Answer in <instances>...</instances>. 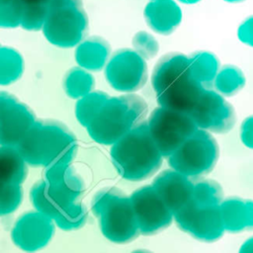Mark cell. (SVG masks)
Wrapping results in <instances>:
<instances>
[{"label":"cell","mask_w":253,"mask_h":253,"mask_svg":"<svg viewBox=\"0 0 253 253\" xmlns=\"http://www.w3.org/2000/svg\"><path fill=\"white\" fill-rule=\"evenodd\" d=\"M25 5H36V4H48L50 0H21Z\"/></svg>","instance_id":"38"},{"label":"cell","mask_w":253,"mask_h":253,"mask_svg":"<svg viewBox=\"0 0 253 253\" xmlns=\"http://www.w3.org/2000/svg\"><path fill=\"white\" fill-rule=\"evenodd\" d=\"M237 36L241 42L253 46V17L246 19L239 26Z\"/></svg>","instance_id":"36"},{"label":"cell","mask_w":253,"mask_h":253,"mask_svg":"<svg viewBox=\"0 0 253 253\" xmlns=\"http://www.w3.org/2000/svg\"><path fill=\"white\" fill-rule=\"evenodd\" d=\"M178 1L181 2V3H183V4H188V5H190V4H196V3L200 2L201 0H178Z\"/></svg>","instance_id":"39"},{"label":"cell","mask_w":253,"mask_h":253,"mask_svg":"<svg viewBox=\"0 0 253 253\" xmlns=\"http://www.w3.org/2000/svg\"><path fill=\"white\" fill-rule=\"evenodd\" d=\"M224 1L231 2V3H235V2H240V1H242V0H224Z\"/></svg>","instance_id":"40"},{"label":"cell","mask_w":253,"mask_h":253,"mask_svg":"<svg viewBox=\"0 0 253 253\" xmlns=\"http://www.w3.org/2000/svg\"><path fill=\"white\" fill-rule=\"evenodd\" d=\"M189 70V56L182 52L171 51L163 54L155 63L151 73V86L159 94L173 81Z\"/></svg>","instance_id":"20"},{"label":"cell","mask_w":253,"mask_h":253,"mask_svg":"<svg viewBox=\"0 0 253 253\" xmlns=\"http://www.w3.org/2000/svg\"><path fill=\"white\" fill-rule=\"evenodd\" d=\"M189 56V72L204 88H212L215 76L220 68L216 55L208 50H197Z\"/></svg>","instance_id":"23"},{"label":"cell","mask_w":253,"mask_h":253,"mask_svg":"<svg viewBox=\"0 0 253 253\" xmlns=\"http://www.w3.org/2000/svg\"><path fill=\"white\" fill-rule=\"evenodd\" d=\"M102 235L116 244H126L140 234L129 196L125 192L111 200L96 216Z\"/></svg>","instance_id":"8"},{"label":"cell","mask_w":253,"mask_h":253,"mask_svg":"<svg viewBox=\"0 0 253 253\" xmlns=\"http://www.w3.org/2000/svg\"><path fill=\"white\" fill-rule=\"evenodd\" d=\"M88 219V209L81 201L66 208L55 219L56 226L63 231H73L82 228Z\"/></svg>","instance_id":"29"},{"label":"cell","mask_w":253,"mask_h":253,"mask_svg":"<svg viewBox=\"0 0 253 253\" xmlns=\"http://www.w3.org/2000/svg\"><path fill=\"white\" fill-rule=\"evenodd\" d=\"M25 62L22 54L14 47L2 45L0 47V84L11 85L23 75Z\"/></svg>","instance_id":"25"},{"label":"cell","mask_w":253,"mask_h":253,"mask_svg":"<svg viewBox=\"0 0 253 253\" xmlns=\"http://www.w3.org/2000/svg\"><path fill=\"white\" fill-rule=\"evenodd\" d=\"M17 147L30 166L47 168L59 163H72L78 142L75 134L63 123L40 119Z\"/></svg>","instance_id":"1"},{"label":"cell","mask_w":253,"mask_h":253,"mask_svg":"<svg viewBox=\"0 0 253 253\" xmlns=\"http://www.w3.org/2000/svg\"><path fill=\"white\" fill-rule=\"evenodd\" d=\"M218 157L219 146L211 132L198 128L167 159L171 168L196 180L211 172Z\"/></svg>","instance_id":"5"},{"label":"cell","mask_w":253,"mask_h":253,"mask_svg":"<svg viewBox=\"0 0 253 253\" xmlns=\"http://www.w3.org/2000/svg\"><path fill=\"white\" fill-rule=\"evenodd\" d=\"M29 198L35 210L55 219L71 203L56 194L42 178L34 183L30 189Z\"/></svg>","instance_id":"21"},{"label":"cell","mask_w":253,"mask_h":253,"mask_svg":"<svg viewBox=\"0 0 253 253\" xmlns=\"http://www.w3.org/2000/svg\"><path fill=\"white\" fill-rule=\"evenodd\" d=\"M205 90L188 70L157 94L156 101L159 106L191 114Z\"/></svg>","instance_id":"15"},{"label":"cell","mask_w":253,"mask_h":253,"mask_svg":"<svg viewBox=\"0 0 253 253\" xmlns=\"http://www.w3.org/2000/svg\"><path fill=\"white\" fill-rule=\"evenodd\" d=\"M43 179L56 194L71 204L79 202L85 191L84 180L71 163L44 168Z\"/></svg>","instance_id":"16"},{"label":"cell","mask_w":253,"mask_h":253,"mask_svg":"<svg viewBox=\"0 0 253 253\" xmlns=\"http://www.w3.org/2000/svg\"><path fill=\"white\" fill-rule=\"evenodd\" d=\"M28 162L17 146L0 147V184L22 185L28 177Z\"/></svg>","instance_id":"22"},{"label":"cell","mask_w":253,"mask_h":253,"mask_svg":"<svg viewBox=\"0 0 253 253\" xmlns=\"http://www.w3.org/2000/svg\"><path fill=\"white\" fill-rule=\"evenodd\" d=\"M124 191L118 187H104L97 191L92 198L91 201V211L92 213L97 216L101 210L115 197L122 194Z\"/></svg>","instance_id":"34"},{"label":"cell","mask_w":253,"mask_h":253,"mask_svg":"<svg viewBox=\"0 0 253 253\" xmlns=\"http://www.w3.org/2000/svg\"><path fill=\"white\" fill-rule=\"evenodd\" d=\"M104 74L114 90L121 93H135L148 79L146 59L133 48L117 49L104 68Z\"/></svg>","instance_id":"7"},{"label":"cell","mask_w":253,"mask_h":253,"mask_svg":"<svg viewBox=\"0 0 253 253\" xmlns=\"http://www.w3.org/2000/svg\"><path fill=\"white\" fill-rule=\"evenodd\" d=\"M109 98L110 96L108 93L100 90H93L76 100L74 114L77 122L86 128Z\"/></svg>","instance_id":"27"},{"label":"cell","mask_w":253,"mask_h":253,"mask_svg":"<svg viewBox=\"0 0 253 253\" xmlns=\"http://www.w3.org/2000/svg\"><path fill=\"white\" fill-rule=\"evenodd\" d=\"M89 21L82 0H50L42 29L45 40L60 48L75 47L88 35Z\"/></svg>","instance_id":"4"},{"label":"cell","mask_w":253,"mask_h":253,"mask_svg":"<svg viewBox=\"0 0 253 253\" xmlns=\"http://www.w3.org/2000/svg\"><path fill=\"white\" fill-rule=\"evenodd\" d=\"M132 48L144 59L154 58L159 51V42L156 38L146 31H138L131 40Z\"/></svg>","instance_id":"33"},{"label":"cell","mask_w":253,"mask_h":253,"mask_svg":"<svg viewBox=\"0 0 253 253\" xmlns=\"http://www.w3.org/2000/svg\"><path fill=\"white\" fill-rule=\"evenodd\" d=\"M37 118L34 111L14 94L0 92V144L17 146Z\"/></svg>","instance_id":"12"},{"label":"cell","mask_w":253,"mask_h":253,"mask_svg":"<svg viewBox=\"0 0 253 253\" xmlns=\"http://www.w3.org/2000/svg\"><path fill=\"white\" fill-rule=\"evenodd\" d=\"M226 232L240 233L253 230V200L227 197L219 205Z\"/></svg>","instance_id":"18"},{"label":"cell","mask_w":253,"mask_h":253,"mask_svg":"<svg viewBox=\"0 0 253 253\" xmlns=\"http://www.w3.org/2000/svg\"><path fill=\"white\" fill-rule=\"evenodd\" d=\"M47 6L48 4L25 5L21 28L30 32L42 30L46 18Z\"/></svg>","instance_id":"32"},{"label":"cell","mask_w":253,"mask_h":253,"mask_svg":"<svg viewBox=\"0 0 253 253\" xmlns=\"http://www.w3.org/2000/svg\"><path fill=\"white\" fill-rule=\"evenodd\" d=\"M96 86V81L91 71L82 67L74 66L69 68L62 78V88L66 96L73 100L92 92Z\"/></svg>","instance_id":"24"},{"label":"cell","mask_w":253,"mask_h":253,"mask_svg":"<svg viewBox=\"0 0 253 253\" xmlns=\"http://www.w3.org/2000/svg\"><path fill=\"white\" fill-rule=\"evenodd\" d=\"M240 253H253V236L244 240L239 248Z\"/></svg>","instance_id":"37"},{"label":"cell","mask_w":253,"mask_h":253,"mask_svg":"<svg viewBox=\"0 0 253 253\" xmlns=\"http://www.w3.org/2000/svg\"><path fill=\"white\" fill-rule=\"evenodd\" d=\"M246 78L243 71L232 64L220 66L212 84V89L224 97H231L245 86Z\"/></svg>","instance_id":"26"},{"label":"cell","mask_w":253,"mask_h":253,"mask_svg":"<svg viewBox=\"0 0 253 253\" xmlns=\"http://www.w3.org/2000/svg\"><path fill=\"white\" fill-rule=\"evenodd\" d=\"M239 137L245 147L253 149V115L246 117L241 123Z\"/></svg>","instance_id":"35"},{"label":"cell","mask_w":253,"mask_h":253,"mask_svg":"<svg viewBox=\"0 0 253 253\" xmlns=\"http://www.w3.org/2000/svg\"><path fill=\"white\" fill-rule=\"evenodd\" d=\"M55 226L54 219L51 217L37 210L28 211L15 220L11 229V240L22 251H39L49 244L54 235Z\"/></svg>","instance_id":"11"},{"label":"cell","mask_w":253,"mask_h":253,"mask_svg":"<svg viewBox=\"0 0 253 253\" xmlns=\"http://www.w3.org/2000/svg\"><path fill=\"white\" fill-rule=\"evenodd\" d=\"M174 221L180 230L205 243L215 242L226 232L219 206H199L193 200L174 214Z\"/></svg>","instance_id":"9"},{"label":"cell","mask_w":253,"mask_h":253,"mask_svg":"<svg viewBox=\"0 0 253 253\" xmlns=\"http://www.w3.org/2000/svg\"><path fill=\"white\" fill-rule=\"evenodd\" d=\"M23 201V188L19 184H1L0 215L7 216L15 212Z\"/></svg>","instance_id":"30"},{"label":"cell","mask_w":253,"mask_h":253,"mask_svg":"<svg viewBox=\"0 0 253 253\" xmlns=\"http://www.w3.org/2000/svg\"><path fill=\"white\" fill-rule=\"evenodd\" d=\"M143 17L154 33L168 36L180 26L183 14L174 0H156L148 1L143 10Z\"/></svg>","instance_id":"17"},{"label":"cell","mask_w":253,"mask_h":253,"mask_svg":"<svg viewBox=\"0 0 253 253\" xmlns=\"http://www.w3.org/2000/svg\"><path fill=\"white\" fill-rule=\"evenodd\" d=\"M112 55L111 45L100 36L86 37L75 46L74 58L76 63L91 72L103 70Z\"/></svg>","instance_id":"19"},{"label":"cell","mask_w":253,"mask_h":253,"mask_svg":"<svg viewBox=\"0 0 253 253\" xmlns=\"http://www.w3.org/2000/svg\"><path fill=\"white\" fill-rule=\"evenodd\" d=\"M149 1H156V0H149Z\"/></svg>","instance_id":"41"},{"label":"cell","mask_w":253,"mask_h":253,"mask_svg":"<svg viewBox=\"0 0 253 253\" xmlns=\"http://www.w3.org/2000/svg\"><path fill=\"white\" fill-rule=\"evenodd\" d=\"M222 188L212 179L199 178L194 180L193 202L199 206H219L223 200Z\"/></svg>","instance_id":"28"},{"label":"cell","mask_w":253,"mask_h":253,"mask_svg":"<svg viewBox=\"0 0 253 253\" xmlns=\"http://www.w3.org/2000/svg\"><path fill=\"white\" fill-rule=\"evenodd\" d=\"M24 7L21 0H0V27L3 29L21 27Z\"/></svg>","instance_id":"31"},{"label":"cell","mask_w":253,"mask_h":253,"mask_svg":"<svg viewBox=\"0 0 253 253\" xmlns=\"http://www.w3.org/2000/svg\"><path fill=\"white\" fill-rule=\"evenodd\" d=\"M212 88L206 89L191 113L199 128L211 133H226L236 122L231 104Z\"/></svg>","instance_id":"13"},{"label":"cell","mask_w":253,"mask_h":253,"mask_svg":"<svg viewBox=\"0 0 253 253\" xmlns=\"http://www.w3.org/2000/svg\"><path fill=\"white\" fill-rule=\"evenodd\" d=\"M110 156L117 173L130 182L153 176L161 167L164 157L149 132L147 121L111 145Z\"/></svg>","instance_id":"2"},{"label":"cell","mask_w":253,"mask_h":253,"mask_svg":"<svg viewBox=\"0 0 253 253\" xmlns=\"http://www.w3.org/2000/svg\"><path fill=\"white\" fill-rule=\"evenodd\" d=\"M148 114L146 101L135 93L110 97L86 127L92 140L103 145L116 141L145 121Z\"/></svg>","instance_id":"3"},{"label":"cell","mask_w":253,"mask_h":253,"mask_svg":"<svg viewBox=\"0 0 253 253\" xmlns=\"http://www.w3.org/2000/svg\"><path fill=\"white\" fill-rule=\"evenodd\" d=\"M151 185L174 214L193 200L194 180L173 168L160 172Z\"/></svg>","instance_id":"14"},{"label":"cell","mask_w":253,"mask_h":253,"mask_svg":"<svg viewBox=\"0 0 253 253\" xmlns=\"http://www.w3.org/2000/svg\"><path fill=\"white\" fill-rule=\"evenodd\" d=\"M149 132L162 155L174 153L199 128L191 114L158 106L147 119Z\"/></svg>","instance_id":"6"},{"label":"cell","mask_w":253,"mask_h":253,"mask_svg":"<svg viewBox=\"0 0 253 253\" xmlns=\"http://www.w3.org/2000/svg\"><path fill=\"white\" fill-rule=\"evenodd\" d=\"M137 219L140 234L155 235L174 220V213L164 203L152 185H144L129 196Z\"/></svg>","instance_id":"10"}]
</instances>
